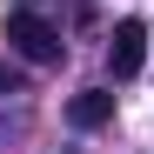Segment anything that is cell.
I'll list each match as a JSON object with an SVG mask.
<instances>
[{"mask_svg":"<svg viewBox=\"0 0 154 154\" xmlns=\"http://www.w3.org/2000/svg\"><path fill=\"white\" fill-rule=\"evenodd\" d=\"M14 87H20V74H14L7 60H0V94H14Z\"/></svg>","mask_w":154,"mask_h":154,"instance_id":"cell-4","label":"cell"},{"mask_svg":"<svg viewBox=\"0 0 154 154\" xmlns=\"http://www.w3.org/2000/svg\"><path fill=\"white\" fill-rule=\"evenodd\" d=\"M141 60H147V27L141 20H121V27L107 34V74L114 81H134Z\"/></svg>","mask_w":154,"mask_h":154,"instance_id":"cell-2","label":"cell"},{"mask_svg":"<svg viewBox=\"0 0 154 154\" xmlns=\"http://www.w3.org/2000/svg\"><path fill=\"white\" fill-rule=\"evenodd\" d=\"M7 47L20 60H34V67H54L60 54H67V40H60V27L47 14H34V7H14L7 14Z\"/></svg>","mask_w":154,"mask_h":154,"instance_id":"cell-1","label":"cell"},{"mask_svg":"<svg viewBox=\"0 0 154 154\" xmlns=\"http://www.w3.org/2000/svg\"><path fill=\"white\" fill-rule=\"evenodd\" d=\"M67 121L74 127H107L114 121V87H81V94L67 100Z\"/></svg>","mask_w":154,"mask_h":154,"instance_id":"cell-3","label":"cell"}]
</instances>
